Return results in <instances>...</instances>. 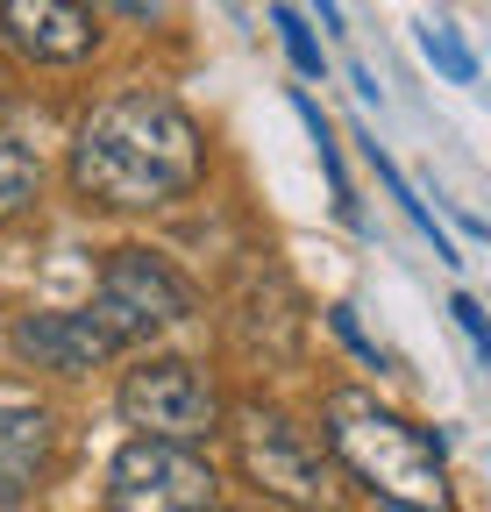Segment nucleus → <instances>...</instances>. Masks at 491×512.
Listing matches in <instances>:
<instances>
[{"label": "nucleus", "mask_w": 491, "mask_h": 512, "mask_svg": "<svg viewBox=\"0 0 491 512\" xmlns=\"http://www.w3.org/2000/svg\"><path fill=\"white\" fill-rule=\"evenodd\" d=\"M207 171L200 121L171 93H114L72 136V192L107 214H157Z\"/></svg>", "instance_id": "obj_1"}, {"label": "nucleus", "mask_w": 491, "mask_h": 512, "mask_svg": "<svg viewBox=\"0 0 491 512\" xmlns=\"http://www.w3.org/2000/svg\"><path fill=\"white\" fill-rule=\"evenodd\" d=\"M328 441H335V456L371 484L378 498L392 505H413V512H442L449 505V456H442V441L399 420L392 406H378L371 392H328Z\"/></svg>", "instance_id": "obj_2"}, {"label": "nucleus", "mask_w": 491, "mask_h": 512, "mask_svg": "<svg viewBox=\"0 0 491 512\" xmlns=\"http://www.w3.org/2000/svg\"><path fill=\"white\" fill-rule=\"evenodd\" d=\"M121 420H129L143 441L193 448V441L221 434V392H214V377L200 363L157 356V363H136L121 377Z\"/></svg>", "instance_id": "obj_3"}, {"label": "nucleus", "mask_w": 491, "mask_h": 512, "mask_svg": "<svg viewBox=\"0 0 491 512\" xmlns=\"http://www.w3.org/2000/svg\"><path fill=\"white\" fill-rule=\"evenodd\" d=\"M221 477L178 441H129L107 463V512H214Z\"/></svg>", "instance_id": "obj_4"}, {"label": "nucleus", "mask_w": 491, "mask_h": 512, "mask_svg": "<svg viewBox=\"0 0 491 512\" xmlns=\"http://www.w3.org/2000/svg\"><path fill=\"white\" fill-rule=\"evenodd\" d=\"M93 313L100 328L129 349V342H150L164 328H178V320L193 313V292L171 278V264H157L150 249H114L100 264V285H93Z\"/></svg>", "instance_id": "obj_5"}, {"label": "nucleus", "mask_w": 491, "mask_h": 512, "mask_svg": "<svg viewBox=\"0 0 491 512\" xmlns=\"http://www.w3.org/2000/svg\"><path fill=\"white\" fill-rule=\"evenodd\" d=\"M235 448H242V477H250L257 491H271L285 505H321L328 498V456L285 413L250 406L242 427H235Z\"/></svg>", "instance_id": "obj_6"}, {"label": "nucleus", "mask_w": 491, "mask_h": 512, "mask_svg": "<svg viewBox=\"0 0 491 512\" xmlns=\"http://www.w3.org/2000/svg\"><path fill=\"white\" fill-rule=\"evenodd\" d=\"M15 349L36 370H57V377H86L107 356H121V342L100 328L93 306H79V313H22L15 320Z\"/></svg>", "instance_id": "obj_7"}, {"label": "nucleus", "mask_w": 491, "mask_h": 512, "mask_svg": "<svg viewBox=\"0 0 491 512\" xmlns=\"http://www.w3.org/2000/svg\"><path fill=\"white\" fill-rule=\"evenodd\" d=\"M0 29L36 64H79L100 43V29L79 0H0Z\"/></svg>", "instance_id": "obj_8"}, {"label": "nucleus", "mask_w": 491, "mask_h": 512, "mask_svg": "<svg viewBox=\"0 0 491 512\" xmlns=\"http://www.w3.org/2000/svg\"><path fill=\"white\" fill-rule=\"evenodd\" d=\"M50 456H57V420L36 399L0 392V512H15L50 477Z\"/></svg>", "instance_id": "obj_9"}, {"label": "nucleus", "mask_w": 491, "mask_h": 512, "mask_svg": "<svg viewBox=\"0 0 491 512\" xmlns=\"http://www.w3.org/2000/svg\"><path fill=\"white\" fill-rule=\"evenodd\" d=\"M36 192H43V164H36V150L15 143V136H0V221L29 214V207H36Z\"/></svg>", "instance_id": "obj_10"}, {"label": "nucleus", "mask_w": 491, "mask_h": 512, "mask_svg": "<svg viewBox=\"0 0 491 512\" xmlns=\"http://www.w3.org/2000/svg\"><path fill=\"white\" fill-rule=\"evenodd\" d=\"M420 50H427V64H435L442 79H456V86L477 79V57L463 50V36H456L449 22H427V29H420Z\"/></svg>", "instance_id": "obj_11"}, {"label": "nucleus", "mask_w": 491, "mask_h": 512, "mask_svg": "<svg viewBox=\"0 0 491 512\" xmlns=\"http://www.w3.org/2000/svg\"><path fill=\"white\" fill-rule=\"evenodd\" d=\"M271 22H278V36H285V57L299 64L306 79H321V43H314V29H306V15H299V8H278Z\"/></svg>", "instance_id": "obj_12"}, {"label": "nucleus", "mask_w": 491, "mask_h": 512, "mask_svg": "<svg viewBox=\"0 0 491 512\" xmlns=\"http://www.w3.org/2000/svg\"><path fill=\"white\" fill-rule=\"evenodd\" d=\"M449 313H456V320H463V335H470V342H477V349H491V335H484V313H477V299H456V306H449Z\"/></svg>", "instance_id": "obj_13"}]
</instances>
